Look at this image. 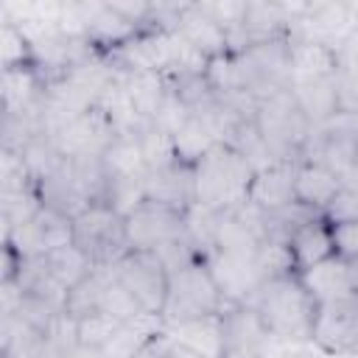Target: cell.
<instances>
[{
  "mask_svg": "<svg viewBox=\"0 0 358 358\" xmlns=\"http://www.w3.org/2000/svg\"><path fill=\"white\" fill-rule=\"evenodd\" d=\"M252 308L257 310L260 322L277 341H291V344H308L313 341V324H316V299L308 294L296 271L268 277Z\"/></svg>",
  "mask_w": 358,
  "mask_h": 358,
  "instance_id": "6da1fadb",
  "label": "cell"
},
{
  "mask_svg": "<svg viewBox=\"0 0 358 358\" xmlns=\"http://www.w3.org/2000/svg\"><path fill=\"white\" fill-rule=\"evenodd\" d=\"M193 179H196V204L221 213L246 201L249 185L255 179V168L238 148L218 143L193 162Z\"/></svg>",
  "mask_w": 358,
  "mask_h": 358,
  "instance_id": "7a4b0ae2",
  "label": "cell"
},
{
  "mask_svg": "<svg viewBox=\"0 0 358 358\" xmlns=\"http://www.w3.org/2000/svg\"><path fill=\"white\" fill-rule=\"evenodd\" d=\"M224 308H227V302H224L204 257L190 260L171 271L168 299L162 308L165 330H171V327L182 330V327H190L199 322L218 319Z\"/></svg>",
  "mask_w": 358,
  "mask_h": 358,
  "instance_id": "3957f363",
  "label": "cell"
},
{
  "mask_svg": "<svg viewBox=\"0 0 358 358\" xmlns=\"http://www.w3.org/2000/svg\"><path fill=\"white\" fill-rule=\"evenodd\" d=\"M255 129L274 162H302L313 137V123L291 90H280L257 103Z\"/></svg>",
  "mask_w": 358,
  "mask_h": 358,
  "instance_id": "277c9868",
  "label": "cell"
},
{
  "mask_svg": "<svg viewBox=\"0 0 358 358\" xmlns=\"http://www.w3.org/2000/svg\"><path fill=\"white\" fill-rule=\"evenodd\" d=\"M73 243L95 268H112L131 249L126 235V215H120L106 201L84 207L73 218Z\"/></svg>",
  "mask_w": 358,
  "mask_h": 358,
  "instance_id": "5b68a950",
  "label": "cell"
},
{
  "mask_svg": "<svg viewBox=\"0 0 358 358\" xmlns=\"http://www.w3.org/2000/svg\"><path fill=\"white\" fill-rule=\"evenodd\" d=\"M305 159L322 162L344 182V187L358 190V115L336 112L330 120L316 126Z\"/></svg>",
  "mask_w": 358,
  "mask_h": 358,
  "instance_id": "8992f818",
  "label": "cell"
},
{
  "mask_svg": "<svg viewBox=\"0 0 358 358\" xmlns=\"http://www.w3.org/2000/svg\"><path fill=\"white\" fill-rule=\"evenodd\" d=\"M112 274L137 299V305L143 308V313L162 319V308H165L168 285H171V271H168L165 260L157 252L129 249L112 266Z\"/></svg>",
  "mask_w": 358,
  "mask_h": 358,
  "instance_id": "52a82bcc",
  "label": "cell"
},
{
  "mask_svg": "<svg viewBox=\"0 0 358 358\" xmlns=\"http://www.w3.org/2000/svg\"><path fill=\"white\" fill-rule=\"evenodd\" d=\"M215 358H268V344L274 338L252 305H227L215 319Z\"/></svg>",
  "mask_w": 358,
  "mask_h": 358,
  "instance_id": "ba28073f",
  "label": "cell"
},
{
  "mask_svg": "<svg viewBox=\"0 0 358 358\" xmlns=\"http://www.w3.org/2000/svg\"><path fill=\"white\" fill-rule=\"evenodd\" d=\"M126 235L131 249L145 252H162L179 241H187V213H179L173 207L143 201L137 210L126 215Z\"/></svg>",
  "mask_w": 358,
  "mask_h": 358,
  "instance_id": "9c48e42d",
  "label": "cell"
},
{
  "mask_svg": "<svg viewBox=\"0 0 358 358\" xmlns=\"http://www.w3.org/2000/svg\"><path fill=\"white\" fill-rule=\"evenodd\" d=\"M204 263L227 305H252L266 282L257 252H207Z\"/></svg>",
  "mask_w": 358,
  "mask_h": 358,
  "instance_id": "30bf717a",
  "label": "cell"
},
{
  "mask_svg": "<svg viewBox=\"0 0 358 358\" xmlns=\"http://www.w3.org/2000/svg\"><path fill=\"white\" fill-rule=\"evenodd\" d=\"M3 243H8L20 257L48 255L59 246L73 243V218L42 204L25 224L8 229L3 235Z\"/></svg>",
  "mask_w": 358,
  "mask_h": 358,
  "instance_id": "8fae6325",
  "label": "cell"
},
{
  "mask_svg": "<svg viewBox=\"0 0 358 358\" xmlns=\"http://www.w3.org/2000/svg\"><path fill=\"white\" fill-rule=\"evenodd\" d=\"M310 344H316L324 355L358 358V294L319 305Z\"/></svg>",
  "mask_w": 358,
  "mask_h": 358,
  "instance_id": "7c38bea8",
  "label": "cell"
},
{
  "mask_svg": "<svg viewBox=\"0 0 358 358\" xmlns=\"http://www.w3.org/2000/svg\"><path fill=\"white\" fill-rule=\"evenodd\" d=\"M355 28H358V11L352 3H302L291 25V34L341 50V45L352 36Z\"/></svg>",
  "mask_w": 358,
  "mask_h": 358,
  "instance_id": "4fadbf2b",
  "label": "cell"
},
{
  "mask_svg": "<svg viewBox=\"0 0 358 358\" xmlns=\"http://www.w3.org/2000/svg\"><path fill=\"white\" fill-rule=\"evenodd\" d=\"M299 280L308 288V294L316 299V305L338 302V299H347V296H355L358 294L355 266L350 260L338 257V255H330L322 263L299 271Z\"/></svg>",
  "mask_w": 358,
  "mask_h": 358,
  "instance_id": "5bb4252c",
  "label": "cell"
},
{
  "mask_svg": "<svg viewBox=\"0 0 358 358\" xmlns=\"http://www.w3.org/2000/svg\"><path fill=\"white\" fill-rule=\"evenodd\" d=\"M145 201H157V204L173 207L179 213H187L196 204L193 165L173 159L168 165L151 168L148 179H145Z\"/></svg>",
  "mask_w": 358,
  "mask_h": 358,
  "instance_id": "9a60e30c",
  "label": "cell"
},
{
  "mask_svg": "<svg viewBox=\"0 0 358 358\" xmlns=\"http://www.w3.org/2000/svg\"><path fill=\"white\" fill-rule=\"evenodd\" d=\"M296 168H299V162H274V165H268V168L255 171V179H252V185H249L246 201H249L257 213H263V215L291 207V204L296 201V199H294Z\"/></svg>",
  "mask_w": 358,
  "mask_h": 358,
  "instance_id": "2e32d148",
  "label": "cell"
},
{
  "mask_svg": "<svg viewBox=\"0 0 358 358\" xmlns=\"http://www.w3.org/2000/svg\"><path fill=\"white\" fill-rule=\"evenodd\" d=\"M338 73V50L316 39L291 34V59H288V87L333 78Z\"/></svg>",
  "mask_w": 358,
  "mask_h": 358,
  "instance_id": "e0dca14e",
  "label": "cell"
},
{
  "mask_svg": "<svg viewBox=\"0 0 358 358\" xmlns=\"http://www.w3.org/2000/svg\"><path fill=\"white\" fill-rule=\"evenodd\" d=\"M173 34H179V36H182L193 50H199L204 59H215V56L229 53L224 28H221L199 3H185Z\"/></svg>",
  "mask_w": 358,
  "mask_h": 358,
  "instance_id": "ac0fdd59",
  "label": "cell"
},
{
  "mask_svg": "<svg viewBox=\"0 0 358 358\" xmlns=\"http://www.w3.org/2000/svg\"><path fill=\"white\" fill-rule=\"evenodd\" d=\"M344 187V182L330 171L324 168L322 162L316 159H302L299 168H296V185H294V199L296 204L313 210L322 215V210L336 199V193Z\"/></svg>",
  "mask_w": 358,
  "mask_h": 358,
  "instance_id": "d6986e66",
  "label": "cell"
},
{
  "mask_svg": "<svg viewBox=\"0 0 358 358\" xmlns=\"http://www.w3.org/2000/svg\"><path fill=\"white\" fill-rule=\"evenodd\" d=\"M288 252H291V263H294V271H305L316 263H322L324 257L336 255V246H333V229L330 224L319 215V218H310L308 224H302L291 241H288Z\"/></svg>",
  "mask_w": 358,
  "mask_h": 358,
  "instance_id": "ffe728a7",
  "label": "cell"
},
{
  "mask_svg": "<svg viewBox=\"0 0 358 358\" xmlns=\"http://www.w3.org/2000/svg\"><path fill=\"white\" fill-rule=\"evenodd\" d=\"M112 271L109 268H92L81 282H76L70 291H67V299H64V316H70L73 322L95 313V310H103V294H106V282H109Z\"/></svg>",
  "mask_w": 358,
  "mask_h": 358,
  "instance_id": "44dd1931",
  "label": "cell"
},
{
  "mask_svg": "<svg viewBox=\"0 0 358 358\" xmlns=\"http://www.w3.org/2000/svg\"><path fill=\"white\" fill-rule=\"evenodd\" d=\"M294 92V98L299 101L302 112L308 115V120L316 126H322L324 120H330L338 112L336 103V76L333 78H319V81H305V84H294L288 87Z\"/></svg>",
  "mask_w": 358,
  "mask_h": 358,
  "instance_id": "7402d4cb",
  "label": "cell"
},
{
  "mask_svg": "<svg viewBox=\"0 0 358 358\" xmlns=\"http://www.w3.org/2000/svg\"><path fill=\"white\" fill-rule=\"evenodd\" d=\"M42 257H45L48 271L56 277V282H59L64 291H70L76 282H81V280L95 268V266L87 260V255H84L76 243L59 246V249H53V252L42 255Z\"/></svg>",
  "mask_w": 358,
  "mask_h": 358,
  "instance_id": "603a6c76",
  "label": "cell"
},
{
  "mask_svg": "<svg viewBox=\"0 0 358 358\" xmlns=\"http://www.w3.org/2000/svg\"><path fill=\"white\" fill-rule=\"evenodd\" d=\"M123 324H126V322L115 319L112 313H106V310H95V313H90V316H84V319L76 322L78 347L101 355V352L106 350V344L115 338V333H117Z\"/></svg>",
  "mask_w": 358,
  "mask_h": 358,
  "instance_id": "cb8c5ba5",
  "label": "cell"
},
{
  "mask_svg": "<svg viewBox=\"0 0 358 358\" xmlns=\"http://www.w3.org/2000/svg\"><path fill=\"white\" fill-rule=\"evenodd\" d=\"M0 56H3V70L14 67H34V42L31 36L11 20L3 17L0 28Z\"/></svg>",
  "mask_w": 358,
  "mask_h": 358,
  "instance_id": "d4e9b609",
  "label": "cell"
},
{
  "mask_svg": "<svg viewBox=\"0 0 358 358\" xmlns=\"http://www.w3.org/2000/svg\"><path fill=\"white\" fill-rule=\"evenodd\" d=\"M322 218L333 227V224H350L358 221V190L355 187H341L336 193V199L322 210Z\"/></svg>",
  "mask_w": 358,
  "mask_h": 358,
  "instance_id": "484cf974",
  "label": "cell"
},
{
  "mask_svg": "<svg viewBox=\"0 0 358 358\" xmlns=\"http://www.w3.org/2000/svg\"><path fill=\"white\" fill-rule=\"evenodd\" d=\"M336 103H338V112L358 115V70L341 62L336 73Z\"/></svg>",
  "mask_w": 358,
  "mask_h": 358,
  "instance_id": "4316f807",
  "label": "cell"
},
{
  "mask_svg": "<svg viewBox=\"0 0 358 358\" xmlns=\"http://www.w3.org/2000/svg\"><path fill=\"white\" fill-rule=\"evenodd\" d=\"M333 246H336V255L350 260V263H358V221H350V224H333Z\"/></svg>",
  "mask_w": 358,
  "mask_h": 358,
  "instance_id": "83f0119b",
  "label": "cell"
},
{
  "mask_svg": "<svg viewBox=\"0 0 358 358\" xmlns=\"http://www.w3.org/2000/svg\"><path fill=\"white\" fill-rule=\"evenodd\" d=\"M165 358H210L204 350H199V347H193V344H187V341H168V347H165Z\"/></svg>",
  "mask_w": 358,
  "mask_h": 358,
  "instance_id": "f1b7e54d",
  "label": "cell"
},
{
  "mask_svg": "<svg viewBox=\"0 0 358 358\" xmlns=\"http://www.w3.org/2000/svg\"><path fill=\"white\" fill-rule=\"evenodd\" d=\"M294 358H310V355H294Z\"/></svg>",
  "mask_w": 358,
  "mask_h": 358,
  "instance_id": "f546056e",
  "label": "cell"
}]
</instances>
